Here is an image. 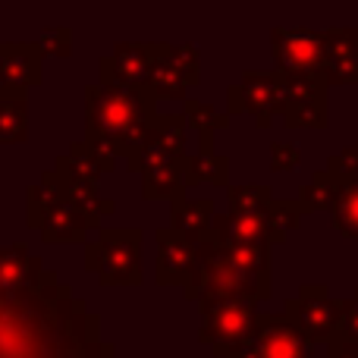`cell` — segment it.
<instances>
[{"label": "cell", "instance_id": "obj_1", "mask_svg": "<svg viewBox=\"0 0 358 358\" xmlns=\"http://www.w3.org/2000/svg\"><path fill=\"white\" fill-rule=\"evenodd\" d=\"M101 317L57 271L22 289H0V358H85Z\"/></svg>", "mask_w": 358, "mask_h": 358}, {"label": "cell", "instance_id": "obj_2", "mask_svg": "<svg viewBox=\"0 0 358 358\" xmlns=\"http://www.w3.org/2000/svg\"><path fill=\"white\" fill-rule=\"evenodd\" d=\"M157 117V98L113 73L110 54L98 60V82L85 85V136H110L123 161L145 142Z\"/></svg>", "mask_w": 358, "mask_h": 358}, {"label": "cell", "instance_id": "obj_3", "mask_svg": "<svg viewBox=\"0 0 358 358\" xmlns=\"http://www.w3.org/2000/svg\"><path fill=\"white\" fill-rule=\"evenodd\" d=\"M85 271L104 286L142 283V229L138 227H101L85 242Z\"/></svg>", "mask_w": 358, "mask_h": 358}, {"label": "cell", "instance_id": "obj_4", "mask_svg": "<svg viewBox=\"0 0 358 358\" xmlns=\"http://www.w3.org/2000/svg\"><path fill=\"white\" fill-rule=\"evenodd\" d=\"M317 343L286 311L258 315L252 336L229 358H315Z\"/></svg>", "mask_w": 358, "mask_h": 358}, {"label": "cell", "instance_id": "obj_5", "mask_svg": "<svg viewBox=\"0 0 358 358\" xmlns=\"http://www.w3.org/2000/svg\"><path fill=\"white\" fill-rule=\"evenodd\" d=\"M255 302L233 299V302H217L214 308L201 311V327H198V343L208 346L214 358H229L242 343L252 336L258 324Z\"/></svg>", "mask_w": 358, "mask_h": 358}, {"label": "cell", "instance_id": "obj_6", "mask_svg": "<svg viewBox=\"0 0 358 358\" xmlns=\"http://www.w3.org/2000/svg\"><path fill=\"white\" fill-rule=\"evenodd\" d=\"M283 311L311 336L315 343L327 346L343 327L346 299H334L324 283H305L296 296L286 299Z\"/></svg>", "mask_w": 358, "mask_h": 358}, {"label": "cell", "instance_id": "obj_7", "mask_svg": "<svg viewBox=\"0 0 358 358\" xmlns=\"http://www.w3.org/2000/svg\"><path fill=\"white\" fill-rule=\"evenodd\" d=\"M227 113H248L258 129H271L273 120L283 117V85L277 69L242 73V79L227 88Z\"/></svg>", "mask_w": 358, "mask_h": 358}, {"label": "cell", "instance_id": "obj_8", "mask_svg": "<svg viewBox=\"0 0 358 358\" xmlns=\"http://www.w3.org/2000/svg\"><path fill=\"white\" fill-rule=\"evenodd\" d=\"M101 220H104L101 214L85 210L76 198H69V192H63V195L57 198V201H50V208L38 217L35 229L50 245H85L101 229Z\"/></svg>", "mask_w": 358, "mask_h": 358}, {"label": "cell", "instance_id": "obj_9", "mask_svg": "<svg viewBox=\"0 0 358 358\" xmlns=\"http://www.w3.org/2000/svg\"><path fill=\"white\" fill-rule=\"evenodd\" d=\"M273 69L289 73H324L327 66V44L324 31L315 29H273L271 31Z\"/></svg>", "mask_w": 358, "mask_h": 358}, {"label": "cell", "instance_id": "obj_10", "mask_svg": "<svg viewBox=\"0 0 358 358\" xmlns=\"http://www.w3.org/2000/svg\"><path fill=\"white\" fill-rule=\"evenodd\" d=\"M157 239V261H155V277L161 286H189L192 271L198 261V239H192L189 233L170 227H161L155 233Z\"/></svg>", "mask_w": 358, "mask_h": 358}, {"label": "cell", "instance_id": "obj_11", "mask_svg": "<svg viewBox=\"0 0 358 358\" xmlns=\"http://www.w3.org/2000/svg\"><path fill=\"white\" fill-rule=\"evenodd\" d=\"M44 82V54L38 41H0V85L38 88Z\"/></svg>", "mask_w": 358, "mask_h": 358}, {"label": "cell", "instance_id": "obj_12", "mask_svg": "<svg viewBox=\"0 0 358 358\" xmlns=\"http://www.w3.org/2000/svg\"><path fill=\"white\" fill-rule=\"evenodd\" d=\"M324 44H327V66L324 79L330 88L358 85V29H324Z\"/></svg>", "mask_w": 358, "mask_h": 358}, {"label": "cell", "instance_id": "obj_13", "mask_svg": "<svg viewBox=\"0 0 358 358\" xmlns=\"http://www.w3.org/2000/svg\"><path fill=\"white\" fill-rule=\"evenodd\" d=\"M185 164L189 157H179V161H170V164H157V167L145 170L142 176V198L145 201H179L185 198Z\"/></svg>", "mask_w": 358, "mask_h": 358}, {"label": "cell", "instance_id": "obj_14", "mask_svg": "<svg viewBox=\"0 0 358 358\" xmlns=\"http://www.w3.org/2000/svg\"><path fill=\"white\" fill-rule=\"evenodd\" d=\"M113 73L129 85L148 88V73L155 63V41H117L113 44Z\"/></svg>", "mask_w": 358, "mask_h": 358}, {"label": "cell", "instance_id": "obj_15", "mask_svg": "<svg viewBox=\"0 0 358 358\" xmlns=\"http://www.w3.org/2000/svg\"><path fill=\"white\" fill-rule=\"evenodd\" d=\"M189 88H195V82L164 54L161 41H155V63H151V73H148V92L157 101H185Z\"/></svg>", "mask_w": 358, "mask_h": 358}, {"label": "cell", "instance_id": "obj_16", "mask_svg": "<svg viewBox=\"0 0 358 358\" xmlns=\"http://www.w3.org/2000/svg\"><path fill=\"white\" fill-rule=\"evenodd\" d=\"M29 142V88L3 85L0 101V145Z\"/></svg>", "mask_w": 358, "mask_h": 358}, {"label": "cell", "instance_id": "obj_17", "mask_svg": "<svg viewBox=\"0 0 358 358\" xmlns=\"http://www.w3.org/2000/svg\"><path fill=\"white\" fill-rule=\"evenodd\" d=\"M170 223L182 233H189L192 239H201V236L210 233L217 217V204L210 198H179V201L170 204Z\"/></svg>", "mask_w": 358, "mask_h": 358}, {"label": "cell", "instance_id": "obj_18", "mask_svg": "<svg viewBox=\"0 0 358 358\" xmlns=\"http://www.w3.org/2000/svg\"><path fill=\"white\" fill-rule=\"evenodd\" d=\"M185 182L189 185H217V189H227L229 185V157L217 155L214 148L198 145V151L195 155H189V164H185Z\"/></svg>", "mask_w": 358, "mask_h": 358}, {"label": "cell", "instance_id": "obj_19", "mask_svg": "<svg viewBox=\"0 0 358 358\" xmlns=\"http://www.w3.org/2000/svg\"><path fill=\"white\" fill-rule=\"evenodd\" d=\"M54 167L60 170L69 182L101 185V176H104V167H101V161L94 157V151L88 148L85 138H82V142H76V145H69V151L57 157Z\"/></svg>", "mask_w": 358, "mask_h": 358}, {"label": "cell", "instance_id": "obj_20", "mask_svg": "<svg viewBox=\"0 0 358 358\" xmlns=\"http://www.w3.org/2000/svg\"><path fill=\"white\" fill-rule=\"evenodd\" d=\"M182 113L192 129L198 132V145H204V148H214V136L227 129L229 120H233V113H227V110L220 113L217 107L204 104V101H195V98L182 101Z\"/></svg>", "mask_w": 358, "mask_h": 358}, {"label": "cell", "instance_id": "obj_21", "mask_svg": "<svg viewBox=\"0 0 358 358\" xmlns=\"http://www.w3.org/2000/svg\"><path fill=\"white\" fill-rule=\"evenodd\" d=\"M340 179L330 173L327 167L317 170L315 176H311L308 185H302V192H299V201H302L305 214H315V210H330L336 201V195H340Z\"/></svg>", "mask_w": 358, "mask_h": 358}, {"label": "cell", "instance_id": "obj_22", "mask_svg": "<svg viewBox=\"0 0 358 358\" xmlns=\"http://www.w3.org/2000/svg\"><path fill=\"white\" fill-rule=\"evenodd\" d=\"M330 220H334V229L343 239L358 242V179L340 185V195L330 208Z\"/></svg>", "mask_w": 358, "mask_h": 358}, {"label": "cell", "instance_id": "obj_23", "mask_svg": "<svg viewBox=\"0 0 358 358\" xmlns=\"http://www.w3.org/2000/svg\"><path fill=\"white\" fill-rule=\"evenodd\" d=\"M283 123L289 129H327L330 126V104L327 98L315 101H292L283 107Z\"/></svg>", "mask_w": 358, "mask_h": 358}, {"label": "cell", "instance_id": "obj_24", "mask_svg": "<svg viewBox=\"0 0 358 358\" xmlns=\"http://www.w3.org/2000/svg\"><path fill=\"white\" fill-rule=\"evenodd\" d=\"M227 201L233 214H258L267 210L273 201V192L267 185L245 182V185H227Z\"/></svg>", "mask_w": 358, "mask_h": 358}, {"label": "cell", "instance_id": "obj_25", "mask_svg": "<svg viewBox=\"0 0 358 358\" xmlns=\"http://www.w3.org/2000/svg\"><path fill=\"white\" fill-rule=\"evenodd\" d=\"M35 41H38V48H41L44 57H54V60L73 57V29H66V25H50V29H44Z\"/></svg>", "mask_w": 358, "mask_h": 358}, {"label": "cell", "instance_id": "obj_26", "mask_svg": "<svg viewBox=\"0 0 358 358\" xmlns=\"http://www.w3.org/2000/svg\"><path fill=\"white\" fill-rule=\"evenodd\" d=\"M161 50L189 76L192 82H195V85L201 82V50H198L195 44H161Z\"/></svg>", "mask_w": 358, "mask_h": 358}, {"label": "cell", "instance_id": "obj_27", "mask_svg": "<svg viewBox=\"0 0 358 358\" xmlns=\"http://www.w3.org/2000/svg\"><path fill=\"white\" fill-rule=\"evenodd\" d=\"M327 170L340 179V182H352V179H358V142L346 145V148L336 151V155H330Z\"/></svg>", "mask_w": 358, "mask_h": 358}, {"label": "cell", "instance_id": "obj_28", "mask_svg": "<svg viewBox=\"0 0 358 358\" xmlns=\"http://www.w3.org/2000/svg\"><path fill=\"white\" fill-rule=\"evenodd\" d=\"M302 164V151L292 142H273L271 145V170L273 173H289Z\"/></svg>", "mask_w": 358, "mask_h": 358}, {"label": "cell", "instance_id": "obj_29", "mask_svg": "<svg viewBox=\"0 0 358 358\" xmlns=\"http://www.w3.org/2000/svg\"><path fill=\"white\" fill-rule=\"evenodd\" d=\"M343 336L358 343V289L352 299H346V315H343V327H340Z\"/></svg>", "mask_w": 358, "mask_h": 358}, {"label": "cell", "instance_id": "obj_30", "mask_svg": "<svg viewBox=\"0 0 358 358\" xmlns=\"http://www.w3.org/2000/svg\"><path fill=\"white\" fill-rule=\"evenodd\" d=\"M327 352H330V358H358V343L349 340V336H343V334H336L334 340L327 343Z\"/></svg>", "mask_w": 358, "mask_h": 358}, {"label": "cell", "instance_id": "obj_31", "mask_svg": "<svg viewBox=\"0 0 358 358\" xmlns=\"http://www.w3.org/2000/svg\"><path fill=\"white\" fill-rule=\"evenodd\" d=\"M0 101H3V85H0Z\"/></svg>", "mask_w": 358, "mask_h": 358}, {"label": "cell", "instance_id": "obj_32", "mask_svg": "<svg viewBox=\"0 0 358 358\" xmlns=\"http://www.w3.org/2000/svg\"><path fill=\"white\" fill-rule=\"evenodd\" d=\"M0 245H3V242H0Z\"/></svg>", "mask_w": 358, "mask_h": 358}]
</instances>
